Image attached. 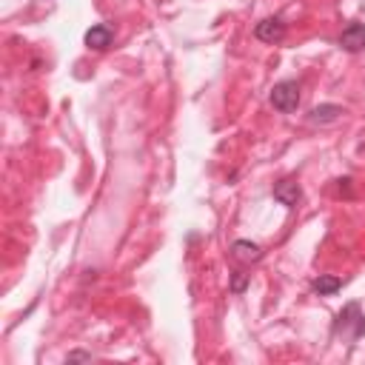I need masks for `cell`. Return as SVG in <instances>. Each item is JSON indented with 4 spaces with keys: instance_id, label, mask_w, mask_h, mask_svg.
Wrapping results in <instances>:
<instances>
[{
    "instance_id": "cell-10",
    "label": "cell",
    "mask_w": 365,
    "mask_h": 365,
    "mask_svg": "<svg viewBox=\"0 0 365 365\" xmlns=\"http://www.w3.org/2000/svg\"><path fill=\"white\" fill-rule=\"evenodd\" d=\"M246 285H249V274H242V271H234L231 274V283H229L231 294H242V291H246Z\"/></svg>"
},
{
    "instance_id": "cell-4",
    "label": "cell",
    "mask_w": 365,
    "mask_h": 365,
    "mask_svg": "<svg viewBox=\"0 0 365 365\" xmlns=\"http://www.w3.org/2000/svg\"><path fill=\"white\" fill-rule=\"evenodd\" d=\"M339 46L346 48V52H362L365 48V23H348L339 35Z\"/></svg>"
},
{
    "instance_id": "cell-8",
    "label": "cell",
    "mask_w": 365,
    "mask_h": 365,
    "mask_svg": "<svg viewBox=\"0 0 365 365\" xmlns=\"http://www.w3.org/2000/svg\"><path fill=\"white\" fill-rule=\"evenodd\" d=\"M231 254L240 257V260H246V262H257L262 257V249L257 246V242H251V240H237L231 246Z\"/></svg>"
},
{
    "instance_id": "cell-11",
    "label": "cell",
    "mask_w": 365,
    "mask_h": 365,
    "mask_svg": "<svg viewBox=\"0 0 365 365\" xmlns=\"http://www.w3.org/2000/svg\"><path fill=\"white\" fill-rule=\"evenodd\" d=\"M69 359H91V354H86V351H71Z\"/></svg>"
},
{
    "instance_id": "cell-7",
    "label": "cell",
    "mask_w": 365,
    "mask_h": 365,
    "mask_svg": "<svg viewBox=\"0 0 365 365\" xmlns=\"http://www.w3.org/2000/svg\"><path fill=\"white\" fill-rule=\"evenodd\" d=\"M114 40V32L109 26H103V23H97V26H91L86 32V46L89 48H97V52H103V48H109Z\"/></svg>"
},
{
    "instance_id": "cell-5",
    "label": "cell",
    "mask_w": 365,
    "mask_h": 365,
    "mask_svg": "<svg viewBox=\"0 0 365 365\" xmlns=\"http://www.w3.org/2000/svg\"><path fill=\"white\" fill-rule=\"evenodd\" d=\"M300 197H303V188L294 180H283V183L274 186V200L283 203L285 208H294L300 203Z\"/></svg>"
},
{
    "instance_id": "cell-9",
    "label": "cell",
    "mask_w": 365,
    "mask_h": 365,
    "mask_svg": "<svg viewBox=\"0 0 365 365\" xmlns=\"http://www.w3.org/2000/svg\"><path fill=\"white\" fill-rule=\"evenodd\" d=\"M311 288H314V294L331 297V294H337V291L343 288V280H339V277H331V274H320L317 280L311 283Z\"/></svg>"
},
{
    "instance_id": "cell-3",
    "label": "cell",
    "mask_w": 365,
    "mask_h": 365,
    "mask_svg": "<svg viewBox=\"0 0 365 365\" xmlns=\"http://www.w3.org/2000/svg\"><path fill=\"white\" fill-rule=\"evenodd\" d=\"M254 37L262 43H280L285 37V23L280 17H265L254 26Z\"/></svg>"
},
{
    "instance_id": "cell-6",
    "label": "cell",
    "mask_w": 365,
    "mask_h": 365,
    "mask_svg": "<svg viewBox=\"0 0 365 365\" xmlns=\"http://www.w3.org/2000/svg\"><path fill=\"white\" fill-rule=\"evenodd\" d=\"M339 114H346L343 106H337V103H323V106H317V109L308 112V123H311V126H328V123H334V120H339Z\"/></svg>"
},
{
    "instance_id": "cell-1",
    "label": "cell",
    "mask_w": 365,
    "mask_h": 365,
    "mask_svg": "<svg viewBox=\"0 0 365 365\" xmlns=\"http://www.w3.org/2000/svg\"><path fill=\"white\" fill-rule=\"evenodd\" d=\"M362 334H365L362 308H359V303H348L334 320V337H343V339H348V343H357Z\"/></svg>"
},
{
    "instance_id": "cell-2",
    "label": "cell",
    "mask_w": 365,
    "mask_h": 365,
    "mask_svg": "<svg viewBox=\"0 0 365 365\" xmlns=\"http://www.w3.org/2000/svg\"><path fill=\"white\" fill-rule=\"evenodd\" d=\"M269 100H271V106H274L277 112H283V114L297 112V106H300V83H297V80H280V83L271 89Z\"/></svg>"
}]
</instances>
